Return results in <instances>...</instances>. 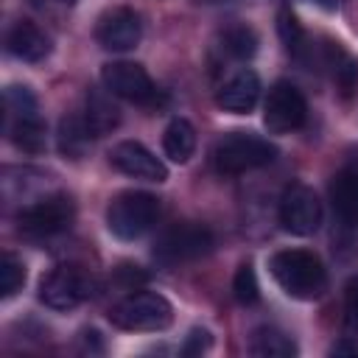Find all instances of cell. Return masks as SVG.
I'll use <instances>...</instances> for the list:
<instances>
[{
    "mask_svg": "<svg viewBox=\"0 0 358 358\" xmlns=\"http://www.w3.org/2000/svg\"><path fill=\"white\" fill-rule=\"evenodd\" d=\"M271 277L291 299H319L327 288V271L310 249H280L268 260Z\"/></svg>",
    "mask_w": 358,
    "mask_h": 358,
    "instance_id": "cell-1",
    "label": "cell"
},
{
    "mask_svg": "<svg viewBox=\"0 0 358 358\" xmlns=\"http://www.w3.org/2000/svg\"><path fill=\"white\" fill-rule=\"evenodd\" d=\"M159 215V199L148 190H123L109 199L106 227L120 241H137L145 235Z\"/></svg>",
    "mask_w": 358,
    "mask_h": 358,
    "instance_id": "cell-2",
    "label": "cell"
},
{
    "mask_svg": "<svg viewBox=\"0 0 358 358\" xmlns=\"http://www.w3.org/2000/svg\"><path fill=\"white\" fill-rule=\"evenodd\" d=\"M277 157V145L255 131H227L213 148V162L218 173H246L268 165Z\"/></svg>",
    "mask_w": 358,
    "mask_h": 358,
    "instance_id": "cell-3",
    "label": "cell"
},
{
    "mask_svg": "<svg viewBox=\"0 0 358 358\" xmlns=\"http://www.w3.org/2000/svg\"><path fill=\"white\" fill-rule=\"evenodd\" d=\"M109 322L120 330H131V333H157L171 327L173 322V308L162 294L154 291H137L123 296L112 310H109Z\"/></svg>",
    "mask_w": 358,
    "mask_h": 358,
    "instance_id": "cell-4",
    "label": "cell"
},
{
    "mask_svg": "<svg viewBox=\"0 0 358 358\" xmlns=\"http://www.w3.org/2000/svg\"><path fill=\"white\" fill-rule=\"evenodd\" d=\"M76 218V204L67 193H48L25 204L17 215V229L25 238H53L64 232Z\"/></svg>",
    "mask_w": 358,
    "mask_h": 358,
    "instance_id": "cell-5",
    "label": "cell"
},
{
    "mask_svg": "<svg viewBox=\"0 0 358 358\" xmlns=\"http://www.w3.org/2000/svg\"><path fill=\"white\" fill-rule=\"evenodd\" d=\"M213 249V232L204 224L196 221H182L168 227L157 243H154V257L162 266H179V263H190L201 255H207Z\"/></svg>",
    "mask_w": 358,
    "mask_h": 358,
    "instance_id": "cell-6",
    "label": "cell"
},
{
    "mask_svg": "<svg viewBox=\"0 0 358 358\" xmlns=\"http://www.w3.org/2000/svg\"><path fill=\"white\" fill-rule=\"evenodd\" d=\"M92 277L78 266H56L39 282V302L50 310H73L92 296Z\"/></svg>",
    "mask_w": 358,
    "mask_h": 358,
    "instance_id": "cell-7",
    "label": "cell"
},
{
    "mask_svg": "<svg viewBox=\"0 0 358 358\" xmlns=\"http://www.w3.org/2000/svg\"><path fill=\"white\" fill-rule=\"evenodd\" d=\"M308 117V103L305 95L296 84L291 81H277L263 103V123L274 134H288L296 131Z\"/></svg>",
    "mask_w": 358,
    "mask_h": 358,
    "instance_id": "cell-8",
    "label": "cell"
},
{
    "mask_svg": "<svg viewBox=\"0 0 358 358\" xmlns=\"http://www.w3.org/2000/svg\"><path fill=\"white\" fill-rule=\"evenodd\" d=\"M280 227L299 238H308L322 227V201L308 185L294 182L285 187L280 199Z\"/></svg>",
    "mask_w": 358,
    "mask_h": 358,
    "instance_id": "cell-9",
    "label": "cell"
},
{
    "mask_svg": "<svg viewBox=\"0 0 358 358\" xmlns=\"http://www.w3.org/2000/svg\"><path fill=\"white\" fill-rule=\"evenodd\" d=\"M101 81L115 98H126L131 103H151L157 98L151 76L137 62H106L101 67Z\"/></svg>",
    "mask_w": 358,
    "mask_h": 358,
    "instance_id": "cell-10",
    "label": "cell"
},
{
    "mask_svg": "<svg viewBox=\"0 0 358 358\" xmlns=\"http://www.w3.org/2000/svg\"><path fill=\"white\" fill-rule=\"evenodd\" d=\"M140 36H143V20L134 8H126V6L109 8L106 14H101L95 25V42L112 53L134 50Z\"/></svg>",
    "mask_w": 358,
    "mask_h": 358,
    "instance_id": "cell-11",
    "label": "cell"
},
{
    "mask_svg": "<svg viewBox=\"0 0 358 358\" xmlns=\"http://www.w3.org/2000/svg\"><path fill=\"white\" fill-rule=\"evenodd\" d=\"M109 162H112L120 173H126V176H131V179L157 182V185L168 179L165 162L157 159V157H154L143 143H137V140H123V143L112 145Z\"/></svg>",
    "mask_w": 358,
    "mask_h": 358,
    "instance_id": "cell-12",
    "label": "cell"
},
{
    "mask_svg": "<svg viewBox=\"0 0 358 358\" xmlns=\"http://www.w3.org/2000/svg\"><path fill=\"white\" fill-rule=\"evenodd\" d=\"M260 98V78L255 70H238L227 84H221L218 95H215V103L224 109V112H232V115H249L255 109Z\"/></svg>",
    "mask_w": 358,
    "mask_h": 358,
    "instance_id": "cell-13",
    "label": "cell"
},
{
    "mask_svg": "<svg viewBox=\"0 0 358 358\" xmlns=\"http://www.w3.org/2000/svg\"><path fill=\"white\" fill-rule=\"evenodd\" d=\"M6 50L20 62H42L50 53V36L31 20H20L6 34Z\"/></svg>",
    "mask_w": 358,
    "mask_h": 358,
    "instance_id": "cell-14",
    "label": "cell"
},
{
    "mask_svg": "<svg viewBox=\"0 0 358 358\" xmlns=\"http://www.w3.org/2000/svg\"><path fill=\"white\" fill-rule=\"evenodd\" d=\"M81 120H84L90 137H103V134H109V131L120 123V109H117V103L112 101V92H109L106 87L87 92Z\"/></svg>",
    "mask_w": 358,
    "mask_h": 358,
    "instance_id": "cell-15",
    "label": "cell"
},
{
    "mask_svg": "<svg viewBox=\"0 0 358 358\" xmlns=\"http://www.w3.org/2000/svg\"><path fill=\"white\" fill-rule=\"evenodd\" d=\"M330 204L344 227L358 224V168H341L330 179Z\"/></svg>",
    "mask_w": 358,
    "mask_h": 358,
    "instance_id": "cell-16",
    "label": "cell"
},
{
    "mask_svg": "<svg viewBox=\"0 0 358 358\" xmlns=\"http://www.w3.org/2000/svg\"><path fill=\"white\" fill-rule=\"evenodd\" d=\"M162 151L171 162H187L196 151V129L185 117H173L162 134Z\"/></svg>",
    "mask_w": 358,
    "mask_h": 358,
    "instance_id": "cell-17",
    "label": "cell"
},
{
    "mask_svg": "<svg viewBox=\"0 0 358 358\" xmlns=\"http://www.w3.org/2000/svg\"><path fill=\"white\" fill-rule=\"evenodd\" d=\"M249 352L257 358H288L296 355V344L288 333L277 327H257L249 338Z\"/></svg>",
    "mask_w": 358,
    "mask_h": 358,
    "instance_id": "cell-18",
    "label": "cell"
},
{
    "mask_svg": "<svg viewBox=\"0 0 358 358\" xmlns=\"http://www.w3.org/2000/svg\"><path fill=\"white\" fill-rule=\"evenodd\" d=\"M6 123H17V120H36L39 115V101L31 92V87L25 84H11L6 90Z\"/></svg>",
    "mask_w": 358,
    "mask_h": 358,
    "instance_id": "cell-19",
    "label": "cell"
},
{
    "mask_svg": "<svg viewBox=\"0 0 358 358\" xmlns=\"http://www.w3.org/2000/svg\"><path fill=\"white\" fill-rule=\"evenodd\" d=\"M221 50L232 59H252L257 53V34L249 25H232L221 36Z\"/></svg>",
    "mask_w": 358,
    "mask_h": 358,
    "instance_id": "cell-20",
    "label": "cell"
},
{
    "mask_svg": "<svg viewBox=\"0 0 358 358\" xmlns=\"http://www.w3.org/2000/svg\"><path fill=\"white\" fill-rule=\"evenodd\" d=\"M87 137H90V131H87L81 117H62V123H59V151L64 157H78Z\"/></svg>",
    "mask_w": 358,
    "mask_h": 358,
    "instance_id": "cell-21",
    "label": "cell"
},
{
    "mask_svg": "<svg viewBox=\"0 0 358 358\" xmlns=\"http://www.w3.org/2000/svg\"><path fill=\"white\" fill-rule=\"evenodd\" d=\"M25 285V266L17 255L3 252L0 255V296L8 299Z\"/></svg>",
    "mask_w": 358,
    "mask_h": 358,
    "instance_id": "cell-22",
    "label": "cell"
},
{
    "mask_svg": "<svg viewBox=\"0 0 358 358\" xmlns=\"http://www.w3.org/2000/svg\"><path fill=\"white\" fill-rule=\"evenodd\" d=\"M280 36H282V42H285V50H288L294 59H302V56L310 50L305 31H302L299 20H296L291 11H280Z\"/></svg>",
    "mask_w": 358,
    "mask_h": 358,
    "instance_id": "cell-23",
    "label": "cell"
},
{
    "mask_svg": "<svg viewBox=\"0 0 358 358\" xmlns=\"http://www.w3.org/2000/svg\"><path fill=\"white\" fill-rule=\"evenodd\" d=\"M232 296L241 305H257L260 302V285H257V274L252 268V263H241L232 280Z\"/></svg>",
    "mask_w": 358,
    "mask_h": 358,
    "instance_id": "cell-24",
    "label": "cell"
},
{
    "mask_svg": "<svg viewBox=\"0 0 358 358\" xmlns=\"http://www.w3.org/2000/svg\"><path fill=\"white\" fill-rule=\"evenodd\" d=\"M344 333L358 338V277L347 282V305H344Z\"/></svg>",
    "mask_w": 358,
    "mask_h": 358,
    "instance_id": "cell-25",
    "label": "cell"
},
{
    "mask_svg": "<svg viewBox=\"0 0 358 358\" xmlns=\"http://www.w3.org/2000/svg\"><path fill=\"white\" fill-rule=\"evenodd\" d=\"M210 344H213L210 330H204V327H193V330L187 333L185 344H182V352H185V355H201L204 350H210Z\"/></svg>",
    "mask_w": 358,
    "mask_h": 358,
    "instance_id": "cell-26",
    "label": "cell"
},
{
    "mask_svg": "<svg viewBox=\"0 0 358 358\" xmlns=\"http://www.w3.org/2000/svg\"><path fill=\"white\" fill-rule=\"evenodd\" d=\"M316 3H319V6H324V8H336V3H338V0H316Z\"/></svg>",
    "mask_w": 358,
    "mask_h": 358,
    "instance_id": "cell-27",
    "label": "cell"
},
{
    "mask_svg": "<svg viewBox=\"0 0 358 358\" xmlns=\"http://www.w3.org/2000/svg\"><path fill=\"white\" fill-rule=\"evenodd\" d=\"M64 3H70V6H73V3H76V0H64Z\"/></svg>",
    "mask_w": 358,
    "mask_h": 358,
    "instance_id": "cell-28",
    "label": "cell"
},
{
    "mask_svg": "<svg viewBox=\"0 0 358 358\" xmlns=\"http://www.w3.org/2000/svg\"><path fill=\"white\" fill-rule=\"evenodd\" d=\"M210 3H213V0H210Z\"/></svg>",
    "mask_w": 358,
    "mask_h": 358,
    "instance_id": "cell-29",
    "label": "cell"
},
{
    "mask_svg": "<svg viewBox=\"0 0 358 358\" xmlns=\"http://www.w3.org/2000/svg\"><path fill=\"white\" fill-rule=\"evenodd\" d=\"M36 3H39V0H36Z\"/></svg>",
    "mask_w": 358,
    "mask_h": 358,
    "instance_id": "cell-30",
    "label": "cell"
}]
</instances>
